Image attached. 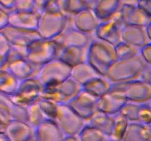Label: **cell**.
<instances>
[{
  "label": "cell",
  "instance_id": "obj_1",
  "mask_svg": "<svg viewBox=\"0 0 151 141\" xmlns=\"http://www.w3.org/2000/svg\"><path fill=\"white\" fill-rule=\"evenodd\" d=\"M117 60L115 46L95 38L87 47L86 61L102 76H106L110 66Z\"/></svg>",
  "mask_w": 151,
  "mask_h": 141
},
{
  "label": "cell",
  "instance_id": "obj_2",
  "mask_svg": "<svg viewBox=\"0 0 151 141\" xmlns=\"http://www.w3.org/2000/svg\"><path fill=\"white\" fill-rule=\"evenodd\" d=\"M146 63L141 55L124 60H116L108 70L106 77L112 84L139 79Z\"/></svg>",
  "mask_w": 151,
  "mask_h": 141
},
{
  "label": "cell",
  "instance_id": "obj_3",
  "mask_svg": "<svg viewBox=\"0 0 151 141\" xmlns=\"http://www.w3.org/2000/svg\"><path fill=\"white\" fill-rule=\"evenodd\" d=\"M111 91L120 94L130 102L139 104L151 102V84L140 79L112 84Z\"/></svg>",
  "mask_w": 151,
  "mask_h": 141
},
{
  "label": "cell",
  "instance_id": "obj_4",
  "mask_svg": "<svg viewBox=\"0 0 151 141\" xmlns=\"http://www.w3.org/2000/svg\"><path fill=\"white\" fill-rule=\"evenodd\" d=\"M60 46L55 39L39 38L27 46V60L35 66L41 67L57 58Z\"/></svg>",
  "mask_w": 151,
  "mask_h": 141
},
{
  "label": "cell",
  "instance_id": "obj_5",
  "mask_svg": "<svg viewBox=\"0 0 151 141\" xmlns=\"http://www.w3.org/2000/svg\"><path fill=\"white\" fill-rule=\"evenodd\" d=\"M72 68L58 58H55L38 69L37 78L44 87L58 85L70 78Z\"/></svg>",
  "mask_w": 151,
  "mask_h": 141
},
{
  "label": "cell",
  "instance_id": "obj_6",
  "mask_svg": "<svg viewBox=\"0 0 151 141\" xmlns=\"http://www.w3.org/2000/svg\"><path fill=\"white\" fill-rule=\"evenodd\" d=\"M67 21V15L63 12L54 13L41 11L37 31L41 38L55 39L66 29Z\"/></svg>",
  "mask_w": 151,
  "mask_h": 141
},
{
  "label": "cell",
  "instance_id": "obj_7",
  "mask_svg": "<svg viewBox=\"0 0 151 141\" xmlns=\"http://www.w3.org/2000/svg\"><path fill=\"white\" fill-rule=\"evenodd\" d=\"M44 86L37 76L22 80L14 95L10 96L12 101L22 107H27L42 98Z\"/></svg>",
  "mask_w": 151,
  "mask_h": 141
},
{
  "label": "cell",
  "instance_id": "obj_8",
  "mask_svg": "<svg viewBox=\"0 0 151 141\" xmlns=\"http://www.w3.org/2000/svg\"><path fill=\"white\" fill-rule=\"evenodd\" d=\"M82 90V86L72 78L52 86L44 87L42 98L52 100L57 104H68Z\"/></svg>",
  "mask_w": 151,
  "mask_h": 141
},
{
  "label": "cell",
  "instance_id": "obj_9",
  "mask_svg": "<svg viewBox=\"0 0 151 141\" xmlns=\"http://www.w3.org/2000/svg\"><path fill=\"white\" fill-rule=\"evenodd\" d=\"M55 121L65 135H78L86 124V122L67 104H59Z\"/></svg>",
  "mask_w": 151,
  "mask_h": 141
},
{
  "label": "cell",
  "instance_id": "obj_10",
  "mask_svg": "<svg viewBox=\"0 0 151 141\" xmlns=\"http://www.w3.org/2000/svg\"><path fill=\"white\" fill-rule=\"evenodd\" d=\"M119 10L110 19L100 22L94 32L95 38L116 46L122 42V32L124 26Z\"/></svg>",
  "mask_w": 151,
  "mask_h": 141
},
{
  "label": "cell",
  "instance_id": "obj_11",
  "mask_svg": "<svg viewBox=\"0 0 151 141\" xmlns=\"http://www.w3.org/2000/svg\"><path fill=\"white\" fill-rule=\"evenodd\" d=\"M97 100L98 98L82 88L79 93L70 100L67 104L87 122L97 110Z\"/></svg>",
  "mask_w": 151,
  "mask_h": 141
},
{
  "label": "cell",
  "instance_id": "obj_12",
  "mask_svg": "<svg viewBox=\"0 0 151 141\" xmlns=\"http://www.w3.org/2000/svg\"><path fill=\"white\" fill-rule=\"evenodd\" d=\"M0 33L7 38L12 46H28L32 42L41 38L37 30L21 29L10 25L1 29Z\"/></svg>",
  "mask_w": 151,
  "mask_h": 141
},
{
  "label": "cell",
  "instance_id": "obj_13",
  "mask_svg": "<svg viewBox=\"0 0 151 141\" xmlns=\"http://www.w3.org/2000/svg\"><path fill=\"white\" fill-rule=\"evenodd\" d=\"M61 47H81L87 48L89 45V35L77 29L75 27L66 28L63 32L55 38Z\"/></svg>",
  "mask_w": 151,
  "mask_h": 141
},
{
  "label": "cell",
  "instance_id": "obj_14",
  "mask_svg": "<svg viewBox=\"0 0 151 141\" xmlns=\"http://www.w3.org/2000/svg\"><path fill=\"white\" fill-rule=\"evenodd\" d=\"M39 12L9 11V25L21 29L37 30L39 22Z\"/></svg>",
  "mask_w": 151,
  "mask_h": 141
},
{
  "label": "cell",
  "instance_id": "obj_15",
  "mask_svg": "<svg viewBox=\"0 0 151 141\" xmlns=\"http://www.w3.org/2000/svg\"><path fill=\"white\" fill-rule=\"evenodd\" d=\"M120 12L125 25L146 27L151 21V18L138 5L122 4Z\"/></svg>",
  "mask_w": 151,
  "mask_h": 141
},
{
  "label": "cell",
  "instance_id": "obj_16",
  "mask_svg": "<svg viewBox=\"0 0 151 141\" xmlns=\"http://www.w3.org/2000/svg\"><path fill=\"white\" fill-rule=\"evenodd\" d=\"M100 22L91 8H86L73 15L74 27L88 35L95 32Z\"/></svg>",
  "mask_w": 151,
  "mask_h": 141
},
{
  "label": "cell",
  "instance_id": "obj_17",
  "mask_svg": "<svg viewBox=\"0 0 151 141\" xmlns=\"http://www.w3.org/2000/svg\"><path fill=\"white\" fill-rule=\"evenodd\" d=\"M65 136L54 120H44L35 129V137L37 141H63Z\"/></svg>",
  "mask_w": 151,
  "mask_h": 141
},
{
  "label": "cell",
  "instance_id": "obj_18",
  "mask_svg": "<svg viewBox=\"0 0 151 141\" xmlns=\"http://www.w3.org/2000/svg\"><path fill=\"white\" fill-rule=\"evenodd\" d=\"M3 132L11 141H29L35 136V129L27 121L12 120Z\"/></svg>",
  "mask_w": 151,
  "mask_h": 141
},
{
  "label": "cell",
  "instance_id": "obj_19",
  "mask_svg": "<svg viewBox=\"0 0 151 141\" xmlns=\"http://www.w3.org/2000/svg\"><path fill=\"white\" fill-rule=\"evenodd\" d=\"M39 68L32 64L27 58H20L7 63L3 69L9 70L22 81L36 76Z\"/></svg>",
  "mask_w": 151,
  "mask_h": 141
},
{
  "label": "cell",
  "instance_id": "obj_20",
  "mask_svg": "<svg viewBox=\"0 0 151 141\" xmlns=\"http://www.w3.org/2000/svg\"><path fill=\"white\" fill-rule=\"evenodd\" d=\"M127 101H128L120 94L110 91L98 98L97 110L115 115L120 112Z\"/></svg>",
  "mask_w": 151,
  "mask_h": 141
},
{
  "label": "cell",
  "instance_id": "obj_21",
  "mask_svg": "<svg viewBox=\"0 0 151 141\" xmlns=\"http://www.w3.org/2000/svg\"><path fill=\"white\" fill-rule=\"evenodd\" d=\"M122 41L140 48L150 42L146 27L130 25H124Z\"/></svg>",
  "mask_w": 151,
  "mask_h": 141
},
{
  "label": "cell",
  "instance_id": "obj_22",
  "mask_svg": "<svg viewBox=\"0 0 151 141\" xmlns=\"http://www.w3.org/2000/svg\"><path fill=\"white\" fill-rule=\"evenodd\" d=\"M87 49L81 47H61L59 50L57 58L66 63L71 68L86 61Z\"/></svg>",
  "mask_w": 151,
  "mask_h": 141
},
{
  "label": "cell",
  "instance_id": "obj_23",
  "mask_svg": "<svg viewBox=\"0 0 151 141\" xmlns=\"http://www.w3.org/2000/svg\"><path fill=\"white\" fill-rule=\"evenodd\" d=\"M122 0H97L92 10L100 21L114 16L121 10Z\"/></svg>",
  "mask_w": 151,
  "mask_h": 141
},
{
  "label": "cell",
  "instance_id": "obj_24",
  "mask_svg": "<svg viewBox=\"0 0 151 141\" xmlns=\"http://www.w3.org/2000/svg\"><path fill=\"white\" fill-rule=\"evenodd\" d=\"M122 141H151L150 125L130 122Z\"/></svg>",
  "mask_w": 151,
  "mask_h": 141
},
{
  "label": "cell",
  "instance_id": "obj_25",
  "mask_svg": "<svg viewBox=\"0 0 151 141\" xmlns=\"http://www.w3.org/2000/svg\"><path fill=\"white\" fill-rule=\"evenodd\" d=\"M100 76L102 75H100L88 62L85 61L72 68L70 77L83 86L91 79Z\"/></svg>",
  "mask_w": 151,
  "mask_h": 141
},
{
  "label": "cell",
  "instance_id": "obj_26",
  "mask_svg": "<svg viewBox=\"0 0 151 141\" xmlns=\"http://www.w3.org/2000/svg\"><path fill=\"white\" fill-rule=\"evenodd\" d=\"M112 83L103 76H97L83 85V90L99 98L109 93L111 90Z\"/></svg>",
  "mask_w": 151,
  "mask_h": 141
},
{
  "label": "cell",
  "instance_id": "obj_27",
  "mask_svg": "<svg viewBox=\"0 0 151 141\" xmlns=\"http://www.w3.org/2000/svg\"><path fill=\"white\" fill-rule=\"evenodd\" d=\"M0 109L7 112L13 120L27 121V107L13 102L10 96L0 93Z\"/></svg>",
  "mask_w": 151,
  "mask_h": 141
},
{
  "label": "cell",
  "instance_id": "obj_28",
  "mask_svg": "<svg viewBox=\"0 0 151 141\" xmlns=\"http://www.w3.org/2000/svg\"><path fill=\"white\" fill-rule=\"evenodd\" d=\"M86 123L100 129L109 137L114 123V115L97 110Z\"/></svg>",
  "mask_w": 151,
  "mask_h": 141
},
{
  "label": "cell",
  "instance_id": "obj_29",
  "mask_svg": "<svg viewBox=\"0 0 151 141\" xmlns=\"http://www.w3.org/2000/svg\"><path fill=\"white\" fill-rule=\"evenodd\" d=\"M21 80L9 70L0 69V93L12 96L16 93Z\"/></svg>",
  "mask_w": 151,
  "mask_h": 141
},
{
  "label": "cell",
  "instance_id": "obj_30",
  "mask_svg": "<svg viewBox=\"0 0 151 141\" xmlns=\"http://www.w3.org/2000/svg\"><path fill=\"white\" fill-rule=\"evenodd\" d=\"M78 137L79 141H110L108 135L87 123L78 134Z\"/></svg>",
  "mask_w": 151,
  "mask_h": 141
},
{
  "label": "cell",
  "instance_id": "obj_31",
  "mask_svg": "<svg viewBox=\"0 0 151 141\" xmlns=\"http://www.w3.org/2000/svg\"><path fill=\"white\" fill-rule=\"evenodd\" d=\"M130 122L119 113L114 115V123L109 139L111 141H122Z\"/></svg>",
  "mask_w": 151,
  "mask_h": 141
},
{
  "label": "cell",
  "instance_id": "obj_32",
  "mask_svg": "<svg viewBox=\"0 0 151 141\" xmlns=\"http://www.w3.org/2000/svg\"><path fill=\"white\" fill-rule=\"evenodd\" d=\"M38 101L27 107V122L33 128L36 129L44 120H45Z\"/></svg>",
  "mask_w": 151,
  "mask_h": 141
},
{
  "label": "cell",
  "instance_id": "obj_33",
  "mask_svg": "<svg viewBox=\"0 0 151 141\" xmlns=\"http://www.w3.org/2000/svg\"><path fill=\"white\" fill-rule=\"evenodd\" d=\"M117 60L131 58L140 54V48L122 41L115 46Z\"/></svg>",
  "mask_w": 151,
  "mask_h": 141
},
{
  "label": "cell",
  "instance_id": "obj_34",
  "mask_svg": "<svg viewBox=\"0 0 151 141\" xmlns=\"http://www.w3.org/2000/svg\"><path fill=\"white\" fill-rule=\"evenodd\" d=\"M38 104L46 120L55 121L57 117L59 104L52 100L44 98H41L38 101Z\"/></svg>",
  "mask_w": 151,
  "mask_h": 141
},
{
  "label": "cell",
  "instance_id": "obj_35",
  "mask_svg": "<svg viewBox=\"0 0 151 141\" xmlns=\"http://www.w3.org/2000/svg\"><path fill=\"white\" fill-rule=\"evenodd\" d=\"M139 104L127 101L119 113L124 116L129 122H139Z\"/></svg>",
  "mask_w": 151,
  "mask_h": 141
},
{
  "label": "cell",
  "instance_id": "obj_36",
  "mask_svg": "<svg viewBox=\"0 0 151 141\" xmlns=\"http://www.w3.org/2000/svg\"><path fill=\"white\" fill-rule=\"evenodd\" d=\"M11 48V43L2 34L0 33V69H3L5 67L7 56Z\"/></svg>",
  "mask_w": 151,
  "mask_h": 141
},
{
  "label": "cell",
  "instance_id": "obj_37",
  "mask_svg": "<svg viewBox=\"0 0 151 141\" xmlns=\"http://www.w3.org/2000/svg\"><path fill=\"white\" fill-rule=\"evenodd\" d=\"M88 8L83 0H66L64 5V13L75 15L85 9Z\"/></svg>",
  "mask_w": 151,
  "mask_h": 141
},
{
  "label": "cell",
  "instance_id": "obj_38",
  "mask_svg": "<svg viewBox=\"0 0 151 141\" xmlns=\"http://www.w3.org/2000/svg\"><path fill=\"white\" fill-rule=\"evenodd\" d=\"M139 122L143 124L151 123V104L150 103L141 104L139 112Z\"/></svg>",
  "mask_w": 151,
  "mask_h": 141
},
{
  "label": "cell",
  "instance_id": "obj_39",
  "mask_svg": "<svg viewBox=\"0 0 151 141\" xmlns=\"http://www.w3.org/2000/svg\"><path fill=\"white\" fill-rule=\"evenodd\" d=\"M13 10L20 12H37L35 0H16Z\"/></svg>",
  "mask_w": 151,
  "mask_h": 141
},
{
  "label": "cell",
  "instance_id": "obj_40",
  "mask_svg": "<svg viewBox=\"0 0 151 141\" xmlns=\"http://www.w3.org/2000/svg\"><path fill=\"white\" fill-rule=\"evenodd\" d=\"M41 11L48 12V13H59L62 12L61 7L59 4L58 0H49L43 7Z\"/></svg>",
  "mask_w": 151,
  "mask_h": 141
},
{
  "label": "cell",
  "instance_id": "obj_41",
  "mask_svg": "<svg viewBox=\"0 0 151 141\" xmlns=\"http://www.w3.org/2000/svg\"><path fill=\"white\" fill-rule=\"evenodd\" d=\"M140 55L145 63L151 66V42H149L140 48Z\"/></svg>",
  "mask_w": 151,
  "mask_h": 141
},
{
  "label": "cell",
  "instance_id": "obj_42",
  "mask_svg": "<svg viewBox=\"0 0 151 141\" xmlns=\"http://www.w3.org/2000/svg\"><path fill=\"white\" fill-rule=\"evenodd\" d=\"M139 79L147 83L151 84V66L149 65H145L142 69Z\"/></svg>",
  "mask_w": 151,
  "mask_h": 141
},
{
  "label": "cell",
  "instance_id": "obj_43",
  "mask_svg": "<svg viewBox=\"0 0 151 141\" xmlns=\"http://www.w3.org/2000/svg\"><path fill=\"white\" fill-rule=\"evenodd\" d=\"M9 25V11L1 8L0 9V30Z\"/></svg>",
  "mask_w": 151,
  "mask_h": 141
},
{
  "label": "cell",
  "instance_id": "obj_44",
  "mask_svg": "<svg viewBox=\"0 0 151 141\" xmlns=\"http://www.w3.org/2000/svg\"><path fill=\"white\" fill-rule=\"evenodd\" d=\"M137 5L151 18V0H139Z\"/></svg>",
  "mask_w": 151,
  "mask_h": 141
},
{
  "label": "cell",
  "instance_id": "obj_45",
  "mask_svg": "<svg viewBox=\"0 0 151 141\" xmlns=\"http://www.w3.org/2000/svg\"><path fill=\"white\" fill-rule=\"evenodd\" d=\"M16 3V0H0L1 7L7 11H11L14 10Z\"/></svg>",
  "mask_w": 151,
  "mask_h": 141
},
{
  "label": "cell",
  "instance_id": "obj_46",
  "mask_svg": "<svg viewBox=\"0 0 151 141\" xmlns=\"http://www.w3.org/2000/svg\"><path fill=\"white\" fill-rule=\"evenodd\" d=\"M49 0H35L36 1V10L37 12L41 13L43 7H44V4L48 1Z\"/></svg>",
  "mask_w": 151,
  "mask_h": 141
},
{
  "label": "cell",
  "instance_id": "obj_47",
  "mask_svg": "<svg viewBox=\"0 0 151 141\" xmlns=\"http://www.w3.org/2000/svg\"><path fill=\"white\" fill-rule=\"evenodd\" d=\"M63 141H79L78 135H66Z\"/></svg>",
  "mask_w": 151,
  "mask_h": 141
},
{
  "label": "cell",
  "instance_id": "obj_48",
  "mask_svg": "<svg viewBox=\"0 0 151 141\" xmlns=\"http://www.w3.org/2000/svg\"><path fill=\"white\" fill-rule=\"evenodd\" d=\"M139 0H122V4H128V5H137Z\"/></svg>",
  "mask_w": 151,
  "mask_h": 141
},
{
  "label": "cell",
  "instance_id": "obj_49",
  "mask_svg": "<svg viewBox=\"0 0 151 141\" xmlns=\"http://www.w3.org/2000/svg\"><path fill=\"white\" fill-rule=\"evenodd\" d=\"M83 1L86 4L87 7H88V8L93 9L97 0H83Z\"/></svg>",
  "mask_w": 151,
  "mask_h": 141
},
{
  "label": "cell",
  "instance_id": "obj_50",
  "mask_svg": "<svg viewBox=\"0 0 151 141\" xmlns=\"http://www.w3.org/2000/svg\"><path fill=\"white\" fill-rule=\"evenodd\" d=\"M0 141H11V140L4 132H0Z\"/></svg>",
  "mask_w": 151,
  "mask_h": 141
},
{
  "label": "cell",
  "instance_id": "obj_51",
  "mask_svg": "<svg viewBox=\"0 0 151 141\" xmlns=\"http://www.w3.org/2000/svg\"><path fill=\"white\" fill-rule=\"evenodd\" d=\"M146 30H147V36H148L149 41H150V42H151V21L146 26Z\"/></svg>",
  "mask_w": 151,
  "mask_h": 141
},
{
  "label": "cell",
  "instance_id": "obj_52",
  "mask_svg": "<svg viewBox=\"0 0 151 141\" xmlns=\"http://www.w3.org/2000/svg\"><path fill=\"white\" fill-rule=\"evenodd\" d=\"M29 141H37V140H36V139H35V136H34V137H32V138H31V139H30V140H29Z\"/></svg>",
  "mask_w": 151,
  "mask_h": 141
},
{
  "label": "cell",
  "instance_id": "obj_53",
  "mask_svg": "<svg viewBox=\"0 0 151 141\" xmlns=\"http://www.w3.org/2000/svg\"><path fill=\"white\" fill-rule=\"evenodd\" d=\"M150 128H151V123L150 124Z\"/></svg>",
  "mask_w": 151,
  "mask_h": 141
},
{
  "label": "cell",
  "instance_id": "obj_54",
  "mask_svg": "<svg viewBox=\"0 0 151 141\" xmlns=\"http://www.w3.org/2000/svg\"><path fill=\"white\" fill-rule=\"evenodd\" d=\"M150 104H151V102H150Z\"/></svg>",
  "mask_w": 151,
  "mask_h": 141
},
{
  "label": "cell",
  "instance_id": "obj_55",
  "mask_svg": "<svg viewBox=\"0 0 151 141\" xmlns=\"http://www.w3.org/2000/svg\"><path fill=\"white\" fill-rule=\"evenodd\" d=\"M110 141H111V140H110Z\"/></svg>",
  "mask_w": 151,
  "mask_h": 141
}]
</instances>
